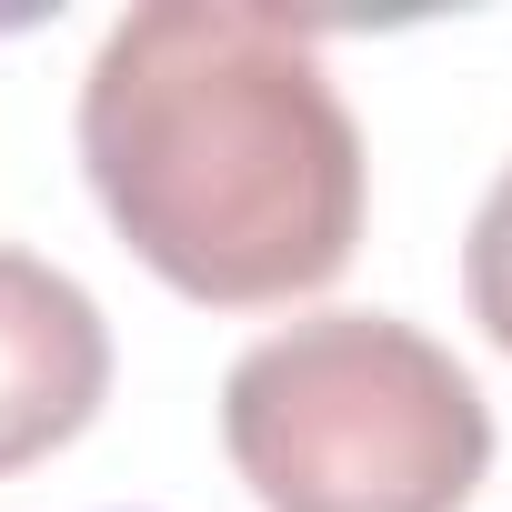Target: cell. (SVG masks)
Returning <instances> with one entry per match:
<instances>
[{"label": "cell", "mask_w": 512, "mask_h": 512, "mask_svg": "<svg viewBox=\"0 0 512 512\" xmlns=\"http://www.w3.org/2000/svg\"><path fill=\"white\" fill-rule=\"evenodd\" d=\"M81 171L111 231L211 312L302 302L362 241V131L322 51L231 0L111 21L81 81Z\"/></svg>", "instance_id": "1"}, {"label": "cell", "mask_w": 512, "mask_h": 512, "mask_svg": "<svg viewBox=\"0 0 512 512\" xmlns=\"http://www.w3.org/2000/svg\"><path fill=\"white\" fill-rule=\"evenodd\" d=\"M221 452L262 512H462L492 472V412L432 332L312 312L231 362Z\"/></svg>", "instance_id": "2"}, {"label": "cell", "mask_w": 512, "mask_h": 512, "mask_svg": "<svg viewBox=\"0 0 512 512\" xmlns=\"http://www.w3.org/2000/svg\"><path fill=\"white\" fill-rule=\"evenodd\" d=\"M111 392V322L101 302L31 262V251H0V482L51 462Z\"/></svg>", "instance_id": "3"}, {"label": "cell", "mask_w": 512, "mask_h": 512, "mask_svg": "<svg viewBox=\"0 0 512 512\" xmlns=\"http://www.w3.org/2000/svg\"><path fill=\"white\" fill-rule=\"evenodd\" d=\"M462 292H472V322L492 332V352L512 362V161H502V181H492V191H482V211H472Z\"/></svg>", "instance_id": "4"}]
</instances>
